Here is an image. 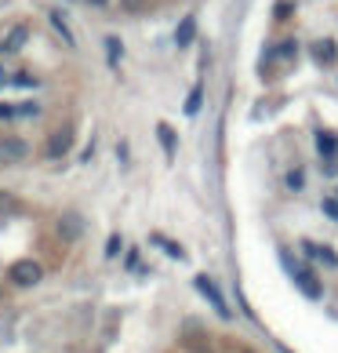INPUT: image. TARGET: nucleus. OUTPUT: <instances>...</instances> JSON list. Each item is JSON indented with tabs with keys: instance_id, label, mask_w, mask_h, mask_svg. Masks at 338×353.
<instances>
[{
	"instance_id": "1",
	"label": "nucleus",
	"mask_w": 338,
	"mask_h": 353,
	"mask_svg": "<svg viewBox=\"0 0 338 353\" xmlns=\"http://www.w3.org/2000/svg\"><path fill=\"white\" fill-rule=\"evenodd\" d=\"M280 263H284V270L291 273V281H295L298 288H302V295H309V299H320V295H324V288H320V281H317V273L309 270V266L298 263V259L288 252V248L280 252Z\"/></svg>"
},
{
	"instance_id": "2",
	"label": "nucleus",
	"mask_w": 338,
	"mask_h": 353,
	"mask_svg": "<svg viewBox=\"0 0 338 353\" xmlns=\"http://www.w3.org/2000/svg\"><path fill=\"white\" fill-rule=\"evenodd\" d=\"M73 142H76L73 124H62V128H55V132L47 135V142H44V157H51V161H59V157H66V153L73 150Z\"/></svg>"
},
{
	"instance_id": "3",
	"label": "nucleus",
	"mask_w": 338,
	"mask_h": 353,
	"mask_svg": "<svg viewBox=\"0 0 338 353\" xmlns=\"http://www.w3.org/2000/svg\"><path fill=\"white\" fill-rule=\"evenodd\" d=\"M41 281H44V266L33 263V259H19V263L11 266V284H19V288H36Z\"/></svg>"
},
{
	"instance_id": "4",
	"label": "nucleus",
	"mask_w": 338,
	"mask_h": 353,
	"mask_svg": "<svg viewBox=\"0 0 338 353\" xmlns=\"http://www.w3.org/2000/svg\"><path fill=\"white\" fill-rule=\"evenodd\" d=\"M193 284H197V292L207 299V303L215 306V313H222V321H229V306H226V295L218 292L215 288V281L207 277V273H197V277H193Z\"/></svg>"
},
{
	"instance_id": "5",
	"label": "nucleus",
	"mask_w": 338,
	"mask_h": 353,
	"mask_svg": "<svg viewBox=\"0 0 338 353\" xmlns=\"http://www.w3.org/2000/svg\"><path fill=\"white\" fill-rule=\"evenodd\" d=\"M30 157V142L19 139V135H8L0 139V164H22Z\"/></svg>"
},
{
	"instance_id": "6",
	"label": "nucleus",
	"mask_w": 338,
	"mask_h": 353,
	"mask_svg": "<svg viewBox=\"0 0 338 353\" xmlns=\"http://www.w3.org/2000/svg\"><path fill=\"white\" fill-rule=\"evenodd\" d=\"M302 255L309 259V263H317V266H328V270H338V252L328 244H317V241H306L302 244Z\"/></svg>"
},
{
	"instance_id": "7",
	"label": "nucleus",
	"mask_w": 338,
	"mask_h": 353,
	"mask_svg": "<svg viewBox=\"0 0 338 353\" xmlns=\"http://www.w3.org/2000/svg\"><path fill=\"white\" fill-rule=\"evenodd\" d=\"M81 230H84V219L76 212H66L59 219V237L62 241H76V237H81Z\"/></svg>"
},
{
	"instance_id": "8",
	"label": "nucleus",
	"mask_w": 338,
	"mask_h": 353,
	"mask_svg": "<svg viewBox=\"0 0 338 353\" xmlns=\"http://www.w3.org/2000/svg\"><path fill=\"white\" fill-rule=\"evenodd\" d=\"M25 37H30V30H25V26H11L8 37H4V44H0V48H4V51H19V48L25 44Z\"/></svg>"
},
{
	"instance_id": "9",
	"label": "nucleus",
	"mask_w": 338,
	"mask_h": 353,
	"mask_svg": "<svg viewBox=\"0 0 338 353\" xmlns=\"http://www.w3.org/2000/svg\"><path fill=\"white\" fill-rule=\"evenodd\" d=\"M317 150L324 161H331V157H338V139L328 135V132H317Z\"/></svg>"
},
{
	"instance_id": "10",
	"label": "nucleus",
	"mask_w": 338,
	"mask_h": 353,
	"mask_svg": "<svg viewBox=\"0 0 338 353\" xmlns=\"http://www.w3.org/2000/svg\"><path fill=\"white\" fill-rule=\"evenodd\" d=\"M157 139H160V146L167 150V157H175V150H178L175 128H171V124H157Z\"/></svg>"
},
{
	"instance_id": "11",
	"label": "nucleus",
	"mask_w": 338,
	"mask_h": 353,
	"mask_svg": "<svg viewBox=\"0 0 338 353\" xmlns=\"http://www.w3.org/2000/svg\"><path fill=\"white\" fill-rule=\"evenodd\" d=\"M193 33H197V19H182V26H178V33H175V44L178 48H189V41H193Z\"/></svg>"
},
{
	"instance_id": "12",
	"label": "nucleus",
	"mask_w": 338,
	"mask_h": 353,
	"mask_svg": "<svg viewBox=\"0 0 338 353\" xmlns=\"http://www.w3.org/2000/svg\"><path fill=\"white\" fill-rule=\"evenodd\" d=\"M313 55H317V62H324V66H331V62L338 59V48H335L331 41H317V44H313Z\"/></svg>"
},
{
	"instance_id": "13",
	"label": "nucleus",
	"mask_w": 338,
	"mask_h": 353,
	"mask_svg": "<svg viewBox=\"0 0 338 353\" xmlns=\"http://www.w3.org/2000/svg\"><path fill=\"white\" fill-rule=\"evenodd\" d=\"M200 106H204V88H193L189 99H186V117H197Z\"/></svg>"
},
{
	"instance_id": "14",
	"label": "nucleus",
	"mask_w": 338,
	"mask_h": 353,
	"mask_svg": "<svg viewBox=\"0 0 338 353\" xmlns=\"http://www.w3.org/2000/svg\"><path fill=\"white\" fill-rule=\"evenodd\" d=\"M153 241H157V244H160V248H167V252H171V255H175V259H182V248H178V244H175V241H164V237H160V233H157V237H153Z\"/></svg>"
},
{
	"instance_id": "15",
	"label": "nucleus",
	"mask_w": 338,
	"mask_h": 353,
	"mask_svg": "<svg viewBox=\"0 0 338 353\" xmlns=\"http://www.w3.org/2000/svg\"><path fill=\"white\" fill-rule=\"evenodd\" d=\"M302 172H298V168H295V172H288V190H302Z\"/></svg>"
},
{
	"instance_id": "16",
	"label": "nucleus",
	"mask_w": 338,
	"mask_h": 353,
	"mask_svg": "<svg viewBox=\"0 0 338 353\" xmlns=\"http://www.w3.org/2000/svg\"><path fill=\"white\" fill-rule=\"evenodd\" d=\"M324 215L338 222V201H335V197H328V201H324Z\"/></svg>"
},
{
	"instance_id": "17",
	"label": "nucleus",
	"mask_w": 338,
	"mask_h": 353,
	"mask_svg": "<svg viewBox=\"0 0 338 353\" xmlns=\"http://www.w3.org/2000/svg\"><path fill=\"white\" fill-rule=\"evenodd\" d=\"M106 44H109V55H113V62H120V41H116V37H106Z\"/></svg>"
},
{
	"instance_id": "18",
	"label": "nucleus",
	"mask_w": 338,
	"mask_h": 353,
	"mask_svg": "<svg viewBox=\"0 0 338 353\" xmlns=\"http://www.w3.org/2000/svg\"><path fill=\"white\" fill-rule=\"evenodd\" d=\"M8 81H11V77H8V73H4V66H0V88H4V84H8Z\"/></svg>"
},
{
	"instance_id": "19",
	"label": "nucleus",
	"mask_w": 338,
	"mask_h": 353,
	"mask_svg": "<svg viewBox=\"0 0 338 353\" xmlns=\"http://www.w3.org/2000/svg\"><path fill=\"white\" fill-rule=\"evenodd\" d=\"M87 4H106V0H87Z\"/></svg>"
},
{
	"instance_id": "20",
	"label": "nucleus",
	"mask_w": 338,
	"mask_h": 353,
	"mask_svg": "<svg viewBox=\"0 0 338 353\" xmlns=\"http://www.w3.org/2000/svg\"><path fill=\"white\" fill-rule=\"evenodd\" d=\"M248 353H251V350H248Z\"/></svg>"
}]
</instances>
